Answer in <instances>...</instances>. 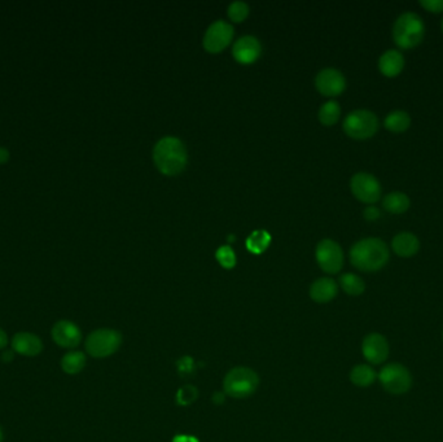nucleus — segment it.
Listing matches in <instances>:
<instances>
[{"label":"nucleus","instance_id":"nucleus-1","mask_svg":"<svg viewBox=\"0 0 443 442\" xmlns=\"http://www.w3.org/2000/svg\"><path fill=\"white\" fill-rule=\"evenodd\" d=\"M350 262L365 273H376L385 267L390 258V251L380 238H366L352 246Z\"/></svg>","mask_w":443,"mask_h":442},{"label":"nucleus","instance_id":"nucleus-2","mask_svg":"<svg viewBox=\"0 0 443 442\" xmlns=\"http://www.w3.org/2000/svg\"><path fill=\"white\" fill-rule=\"evenodd\" d=\"M153 160L162 174L177 176L187 165V148L175 136H165L155 143Z\"/></svg>","mask_w":443,"mask_h":442},{"label":"nucleus","instance_id":"nucleus-3","mask_svg":"<svg viewBox=\"0 0 443 442\" xmlns=\"http://www.w3.org/2000/svg\"><path fill=\"white\" fill-rule=\"evenodd\" d=\"M391 35L400 50H412L421 45L425 36V25L418 13L404 12L393 25Z\"/></svg>","mask_w":443,"mask_h":442},{"label":"nucleus","instance_id":"nucleus-4","mask_svg":"<svg viewBox=\"0 0 443 442\" xmlns=\"http://www.w3.org/2000/svg\"><path fill=\"white\" fill-rule=\"evenodd\" d=\"M259 386V377L249 367H235L223 381L224 393L230 397L241 399L255 393Z\"/></svg>","mask_w":443,"mask_h":442},{"label":"nucleus","instance_id":"nucleus-5","mask_svg":"<svg viewBox=\"0 0 443 442\" xmlns=\"http://www.w3.org/2000/svg\"><path fill=\"white\" fill-rule=\"evenodd\" d=\"M378 118L374 112L356 109L350 112L344 120V131L356 140H366L378 131Z\"/></svg>","mask_w":443,"mask_h":442},{"label":"nucleus","instance_id":"nucleus-6","mask_svg":"<svg viewBox=\"0 0 443 442\" xmlns=\"http://www.w3.org/2000/svg\"><path fill=\"white\" fill-rule=\"evenodd\" d=\"M122 344V335L111 328H99L91 332L85 348L94 358H107L116 353Z\"/></svg>","mask_w":443,"mask_h":442},{"label":"nucleus","instance_id":"nucleus-7","mask_svg":"<svg viewBox=\"0 0 443 442\" xmlns=\"http://www.w3.org/2000/svg\"><path fill=\"white\" fill-rule=\"evenodd\" d=\"M377 379L388 393L396 396L410 392L413 381L410 370L398 362L384 366L377 374Z\"/></svg>","mask_w":443,"mask_h":442},{"label":"nucleus","instance_id":"nucleus-8","mask_svg":"<svg viewBox=\"0 0 443 442\" xmlns=\"http://www.w3.org/2000/svg\"><path fill=\"white\" fill-rule=\"evenodd\" d=\"M316 261L327 274H337L344 266V252L340 244L332 239H323L316 245Z\"/></svg>","mask_w":443,"mask_h":442},{"label":"nucleus","instance_id":"nucleus-9","mask_svg":"<svg viewBox=\"0 0 443 442\" xmlns=\"http://www.w3.org/2000/svg\"><path fill=\"white\" fill-rule=\"evenodd\" d=\"M350 188L355 198L365 204H375L381 199V185L369 173H356L350 180Z\"/></svg>","mask_w":443,"mask_h":442},{"label":"nucleus","instance_id":"nucleus-10","mask_svg":"<svg viewBox=\"0 0 443 442\" xmlns=\"http://www.w3.org/2000/svg\"><path fill=\"white\" fill-rule=\"evenodd\" d=\"M233 38V26L223 20L211 23L204 36V47L206 51L217 54L231 43Z\"/></svg>","mask_w":443,"mask_h":442},{"label":"nucleus","instance_id":"nucleus-11","mask_svg":"<svg viewBox=\"0 0 443 442\" xmlns=\"http://www.w3.org/2000/svg\"><path fill=\"white\" fill-rule=\"evenodd\" d=\"M362 353L371 365L384 364L390 354V346L387 337L377 332L367 335L362 343Z\"/></svg>","mask_w":443,"mask_h":442},{"label":"nucleus","instance_id":"nucleus-12","mask_svg":"<svg viewBox=\"0 0 443 442\" xmlns=\"http://www.w3.org/2000/svg\"><path fill=\"white\" fill-rule=\"evenodd\" d=\"M315 86L324 96H337L346 89V79L338 69L325 67L316 74Z\"/></svg>","mask_w":443,"mask_h":442},{"label":"nucleus","instance_id":"nucleus-13","mask_svg":"<svg viewBox=\"0 0 443 442\" xmlns=\"http://www.w3.org/2000/svg\"><path fill=\"white\" fill-rule=\"evenodd\" d=\"M51 336L56 345L65 349H74L82 341V331L79 327L74 322L67 319L56 322L51 330Z\"/></svg>","mask_w":443,"mask_h":442},{"label":"nucleus","instance_id":"nucleus-14","mask_svg":"<svg viewBox=\"0 0 443 442\" xmlns=\"http://www.w3.org/2000/svg\"><path fill=\"white\" fill-rule=\"evenodd\" d=\"M262 45L253 35L239 38L233 47V55L241 64H252L261 56Z\"/></svg>","mask_w":443,"mask_h":442},{"label":"nucleus","instance_id":"nucleus-15","mask_svg":"<svg viewBox=\"0 0 443 442\" xmlns=\"http://www.w3.org/2000/svg\"><path fill=\"white\" fill-rule=\"evenodd\" d=\"M12 349L14 353L25 357H36L43 350V343L39 336L32 332H19L12 337Z\"/></svg>","mask_w":443,"mask_h":442},{"label":"nucleus","instance_id":"nucleus-16","mask_svg":"<svg viewBox=\"0 0 443 442\" xmlns=\"http://www.w3.org/2000/svg\"><path fill=\"white\" fill-rule=\"evenodd\" d=\"M391 249L402 258H410L420 251V240L412 233H399L391 240Z\"/></svg>","mask_w":443,"mask_h":442},{"label":"nucleus","instance_id":"nucleus-17","mask_svg":"<svg viewBox=\"0 0 443 442\" xmlns=\"http://www.w3.org/2000/svg\"><path fill=\"white\" fill-rule=\"evenodd\" d=\"M404 69V57L397 50H388L378 59V70L388 78L398 77Z\"/></svg>","mask_w":443,"mask_h":442},{"label":"nucleus","instance_id":"nucleus-18","mask_svg":"<svg viewBox=\"0 0 443 442\" xmlns=\"http://www.w3.org/2000/svg\"><path fill=\"white\" fill-rule=\"evenodd\" d=\"M337 293L338 286L331 277H321L311 284L310 296L315 302H329L337 296Z\"/></svg>","mask_w":443,"mask_h":442},{"label":"nucleus","instance_id":"nucleus-19","mask_svg":"<svg viewBox=\"0 0 443 442\" xmlns=\"http://www.w3.org/2000/svg\"><path fill=\"white\" fill-rule=\"evenodd\" d=\"M411 200L403 192H390L382 199V208L391 214H403L410 209Z\"/></svg>","mask_w":443,"mask_h":442},{"label":"nucleus","instance_id":"nucleus-20","mask_svg":"<svg viewBox=\"0 0 443 442\" xmlns=\"http://www.w3.org/2000/svg\"><path fill=\"white\" fill-rule=\"evenodd\" d=\"M87 362L86 354L79 350H70L61 358V368L67 375H77L80 371H83L85 366Z\"/></svg>","mask_w":443,"mask_h":442},{"label":"nucleus","instance_id":"nucleus-21","mask_svg":"<svg viewBox=\"0 0 443 442\" xmlns=\"http://www.w3.org/2000/svg\"><path fill=\"white\" fill-rule=\"evenodd\" d=\"M384 126L390 133L407 131L411 126V116L406 111H393L384 120Z\"/></svg>","mask_w":443,"mask_h":442},{"label":"nucleus","instance_id":"nucleus-22","mask_svg":"<svg viewBox=\"0 0 443 442\" xmlns=\"http://www.w3.org/2000/svg\"><path fill=\"white\" fill-rule=\"evenodd\" d=\"M350 380L356 387L367 388L377 380V372L368 365L355 366L350 372Z\"/></svg>","mask_w":443,"mask_h":442},{"label":"nucleus","instance_id":"nucleus-23","mask_svg":"<svg viewBox=\"0 0 443 442\" xmlns=\"http://www.w3.org/2000/svg\"><path fill=\"white\" fill-rule=\"evenodd\" d=\"M271 243V235L265 230H255L246 239V248L255 255H261Z\"/></svg>","mask_w":443,"mask_h":442},{"label":"nucleus","instance_id":"nucleus-24","mask_svg":"<svg viewBox=\"0 0 443 442\" xmlns=\"http://www.w3.org/2000/svg\"><path fill=\"white\" fill-rule=\"evenodd\" d=\"M340 286L344 289L345 293L349 296H360L366 291V283L360 277L352 273H346L340 277Z\"/></svg>","mask_w":443,"mask_h":442},{"label":"nucleus","instance_id":"nucleus-25","mask_svg":"<svg viewBox=\"0 0 443 442\" xmlns=\"http://www.w3.org/2000/svg\"><path fill=\"white\" fill-rule=\"evenodd\" d=\"M341 116V107L337 101L329 100L324 103L319 109V120L325 126H332L340 120Z\"/></svg>","mask_w":443,"mask_h":442},{"label":"nucleus","instance_id":"nucleus-26","mask_svg":"<svg viewBox=\"0 0 443 442\" xmlns=\"http://www.w3.org/2000/svg\"><path fill=\"white\" fill-rule=\"evenodd\" d=\"M249 14V6L245 1H233L228 7V17L235 23H241Z\"/></svg>","mask_w":443,"mask_h":442},{"label":"nucleus","instance_id":"nucleus-27","mask_svg":"<svg viewBox=\"0 0 443 442\" xmlns=\"http://www.w3.org/2000/svg\"><path fill=\"white\" fill-rule=\"evenodd\" d=\"M215 257L224 269H233L236 265V255L230 245H223L218 248Z\"/></svg>","mask_w":443,"mask_h":442},{"label":"nucleus","instance_id":"nucleus-28","mask_svg":"<svg viewBox=\"0 0 443 442\" xmlns=\"http://www.w3.org/2000/svg\"><path fill=\"white\" fill-rule=\"evenodd\" d=\"M197 396H199V392L196 388L193 386H186L177 390V402L182 406H188L196 401Z\"/></svg>","mask_w":443,"mask_h":442},{"label":"nucleus","instance_id":"nucleus-29","mask_svg":"<svg viewBox=\"0 0 443 442\" xmlns=\"http://www.w3.org/2000/svg\"><path fill=\"white\" fill-rule=\"evenodd\" d=\"M195 362L191 357H183L179 362H177V371L179 374L183 376V377H188V376H192L195 374Z\"/></svg>","mask_w":443,"mask_h":442},{"label":"nucleus","instance_id":"nucleus-30","mask_svg":"<svg viewBox=\"0 0 443 442\" xmlns=\"http://www.w3.org/2000/svg\"><path fill=\"white\" fill-rule=\"evenodd\" d=\"M420 7L431 13H442L443 0H420Z\"/></svg>","mask_w":443,"mask_h":442},{"label":"nucleus","instance_id":"nucleus-31","mask_svg":"<svg viewBox=\"0 0 443 442\" xmlns=\"http://www.w3.org/2000/svg\"><path fill=\"white\" fill-rule=\"evenodd\" d=\"M363 215H365V218H366L367 221L369 222H375L380 218V215H381V211H380V209L378 208H376V207H367L366 209H365V211H363Z\"/></svg>","mask_w":443,"mask_h":442},{"label":"nucleus","instance_id":"nucleus-32","mask_svg":"<svg viewBox=\"0 0 443 442\" xmlns=\"http://www.w3.org/2000/svg\"><path fill=\"white\" fill-rule=\"evenodd\" d=\"M8 343H10V339H8L7 332L4 331L3 328H0V350H4L8 346Z\"/></svg>","mask_w":443,"mask_h":442},{"label":"nucleus","instance_id":"nucleus-33","mask_svg":"<svg viewBox=\"0 0 443 442\" xmlns=\"http://www.w3.org/2000/svg\"><path fill=\"white\" fill-rule=\"evenodd\" d=\"M173 442H199V440L193 436H186V434H179L177 437H174Z\"/></svg>","mask_w":443,"mask_h":442},{"label":"nucleus","instance_id":"nucleus-34","mask_svg":"<svg viewBox=\"0 0 443 442\" xmlns=\"http://www.w3.org/2000/svg\"><path fill=\"white\" fill-rule=\"evenodd\" d=\"M13 358H14V350L13 349H11V350H6L4 349V352L1 354V361L6 362V364H8V362L13 361Z\"/></svg>","mask_w":443,"mask_h":442},{"label":"nucleus","instance_id":"nucleus-35","mask_svg":"<svg viewBox=\"0 0 443 442\" xmlns=\"http://www.w3.org/2000/svg\"><path fill=\"white\" fill-rule=\"evenodd\" d=\"M8 158H10V154L6 149L0 148V162H6Z\"/></svg>","mask_w":443,"mask_h":442},{"label":"nucleus","instance_id":"nucleus-36","mask_svg":"<svg viewBox=\"0 0 443 442\" xmlns=\"http://www.w3.org/2000/svg\"><path fill=\"white\" fill-rule=\"evenodd\" d=\"M213 401H214L215 403H223V402H224V394H222L221 392L215 393V394H214V397H213Z\"/></svg>","mask_w":443,"mask_h":442},{"label":"nucleus","instance_id":"nucleus-37","mask_svg":"<svg viewBox=\"0 0 443 442\" xmlns=\"http://www.w3.org/2000/svg\"><path fill=\"white\" fill-rule=\"evenodd\" d=\"M3 440H4V434H3V431L0 428V442H3Z\"/></svg>","mask_w":443,"mask_h":442},{"label":"nucleus","instance_id":"nucleus-38","mask_svg":"<svg viewBox=\"0 0 443 442\" xmlns=\"http://www.w3.org/2000/svg\"><path fill=\"white\" fill-rule=\"evenodd\" d=\"M441 30H442V33H443V17H442V21H441Z\"/></svg>","mask_w":443,"mask_h":442},{"label":"nucleus","instance_id":"nucleus-39","mask_svg":"<svg viewBox=\"0 0 443 442\" xmlns=\"http://www.w3.org/2000/svg\"><path fill=\"white\" fill-rule=\"evenodd\" d=\"M442 340H443V330H442Z\"/></svg>","mask_w":443,"mask_h":442}]
</instances>
